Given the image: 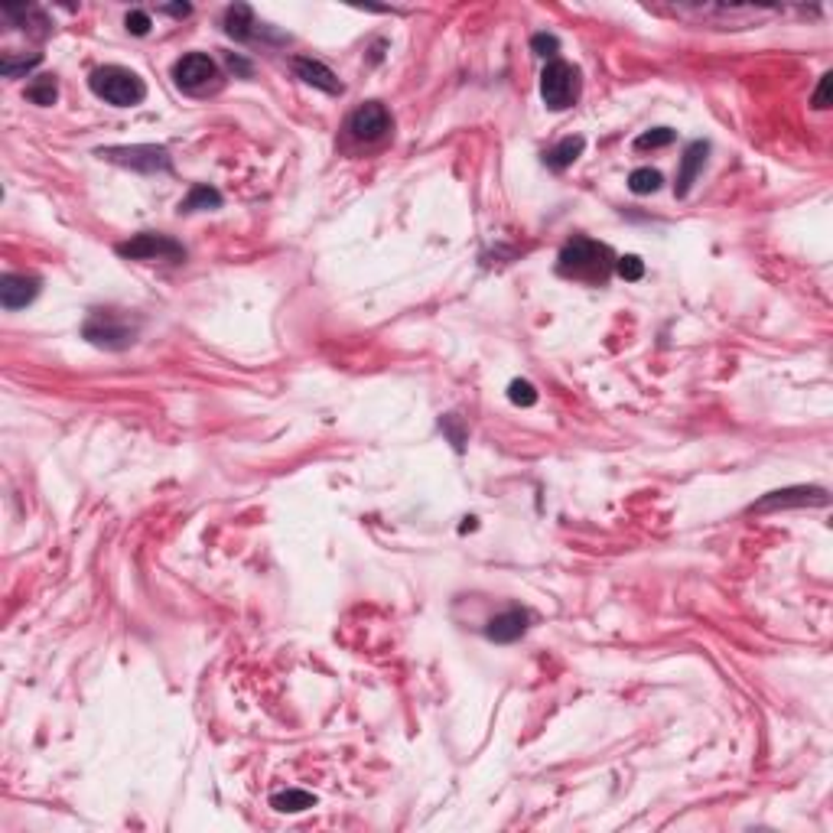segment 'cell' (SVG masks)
I'll list each match as a JSON object with an SVG mask.
<instances>
[{
  "label": "cell",
  "instance_id": "cell-21",
  "mask_svg": "<svg viewBox=\"0 0 833 833\" xmlns=\"http://www.w3.org/2000/svg\"><path fill=\"white\" fill-rule=\"evenodd\" d=\"M508 401H512L514 407H531V404H537V391H534L531 382L514 378V382L508 384Z\"/></svg>",
  "mask_w": 833,
  "mask_h": 833
},
{
  "label": "cell",
  "instance_id": "cell-29",
  "mask_svg": "<svg viewBox=\"0 0 833 833\" xmlns=\"http://www.w3.org/2000/svg\"><path fill=\"white\" fill-rule=\"evenodd\" d=\"M228 66L231 69H238V72H251V66H248L244 59H238V56H228Z\"/></svg>",
  "mask_w": 833,
  "mask_h": 833
},
{
  "label": "cell",
  "instance_id": "cell-9",
  "mask_svg": "<svg viewBox=\"0 0 833 833\" xmlns=\"http://www.w3.org/2000/svg\"><path fill=\"white\" fill-rule=\"evenodd\" d=\"M804 505H827V489H817V485L778 489V492H768L765 498H759L749 512L765 514V512H778V508H804Z\"/></svg>",
  "mask_w": 833,
  "mask_h": 833
},
{
  "label": "cell",
  "instance_id": "cell-27",
  "mask_svg": "<svg viewBox=\"0 0 833 833\" xmlns=\"http://www.w3.org/2000/svg\"><path fill=\"white\" fill-rule=\"evenodd\" d=\"M830 85H833V75L827 72V75H821V85H817V91H814V108L817 111H823V108H830Z\"/></svg>",
  "mask_w": 833,
  "mask_h": 833
},
{
  "label": "cell",
  "instance_id": "cell-2",
  "mask_svg": "<svg viewBox=\"0 0 833 833\" xmlns=\"http://www.w3.org/2000/svg\"><path fill=\"white\" fill-rule=\"evenodd\" d=\"M137 332H141V322L118 310H91L85 326H81V336H85L91 345L108 349V351L131 349L134 342H137Z\"/></svg>",
  "mask_w": 833,
  "mask_h": 833
},
{
  "label": "cell",
  "instance_id": "cell-26",
  "mask_svg": "<svg viewBox=\"0 0 833 833\" xmlns=\"http://www.w3.org/2000/svg\"><path fill=\"white\" fill-rule=\"evenodd\" d=\"M124 27H127V33H134V36H147V33H150V13L131 11L124 17Z\"/></svg>",
  "mask_w": 833,
  "mask_h": 833
},
{
  "label": "cell",
  "instance_id": "cell-11",
  "mask_svg": "<svg viewBox=\"0 0 833 833\" xmlns=\"http://www.w3.org/2000/svg\"><path fill=\"white\" fill-rule=\"evenodd\" d=\"M293 72H297V79H303L310 89H320V91H326V95H342L339 75H336L329 66H322L320 59L297 56V59H293Z\"/></svg>",
  "mask_w": 833,
  "mask_h": 833
},
{
  "label": "cell",
  "instance_id": "cell-8",
  "mask_svg": "<svg viewBox=\"0 0 833 833\" xmlns=\"http://www.w3.org/2000/svg\"><path fill=\"white\" fill-rule=\"evenodd\" d=\"M173 79H176V85L186 89V91H202L219 79V66H215V59L205 56V52H189V56L176 59V66H173Z\"/></svg>",
  "mask_w": 833,
  "mask_h": 833
},
{
  "label": "cell",
  "instance_id": "cell-19",
  "mask_svg": "<svg viewBox=\"0 0 833 833\" xmlns=\"http://www.w3.org/2000/svg\"><path fill=\"white\" fill-rule=\"evenodd\" d=\"M27 98H30L33 104H40V108H50V104H56V98H59L56 79H52V75H40L36 81H30V85H27Z\"/></svg>",
  "mask_w": 833,
  "mask_h": 833
},
{
  "label": "cell",
  "instance_id": "cell-16",
  "mask_svg": "<svg viewBox=\"0 0 833 833\" xmlns=\"http://www.w3.org/2000/svg\"><path fill=\"white\" fill-rule=\"evenodd\" d=\"M312 804H316V794L303 791V788H287V791H277L271 798V807L281 814H300Z\"/></svg>",
  "mask_w": 833,
  "mask_h": 833
},
{
  "label": "cell",
  "instance_id": "cell-6",
  "mask_svg": "<svg viewBox=\"0 0 833 833\" xmlns=\"http://www.w3.org/2000/svg\"><path fill=\"white\" fill-rule=\"evenodd\" d=\"M101 160H111L118 166H127V170H141V173H170L173 160L166 147H157V143H134V147H101L98 150Z\"/></svg>",
  "mask_w": 833,
  "mask_h": 833
},
{
  "label": "cell",
  "instance_id": "cell-18",
  "mask_svg": "<svg viewBox=\"0 0 833 833\" xmlns=\"http://www.w3.org/2000/svg\"><path fill=\"white\" fill-rule=\"evenodd\" d=\"M664 176L658 170H652V166H638V170H632V176H629V189L635 192V196H652V192L661 189Z\"/></svg>",
  "mask_w": 833,
  "mask_h": 833
},
{
  "label": "cell",
  "instance_id": "cell-10",
  "mask_svg": "<svg viewBox=\"0 0 833 833\" xmlns=\"http://www.w3.org/2000/svg\"><path fill=\"white\" fill-rule=\"evenodd\" d=\"M40 297V281L30 274H4L0 277V303L4 310H23Z\"/></svg>",
  "mask_w": 833,
  "mask_h": 833
},
{
  "label": "cell",
  "instance_id": "cell-3",
  "mask_svg": "<svg viewBox=\"0 0 833 833\" xmlns=\"http://www.w3.org/2000/svg\"><path fill=\"white\" fill-rule=\"evenodd\" d=\"M89 85L101 101H108L114 108H134V104H141L147 98L143 79L137 72L124 69V66H101V69L91 72Z\"/></svg>",
  "mask_w": 833,
  "mask_h": 833
},
{
  "label": "cell",
  "instance_id": "cell-17",
  "mask_svg": "<svg viewBox=\"0 0 833 833\" xmlns=\"http://www.w3.org/2000/svg\"><path fill=\"white\" fill-rule=\"evenodd\" d=\"M221 205V192L215 189V186H205V182H199V186H192L189 196L180 202V212H202V209H219Z\"/></svg>",
  "mask_w": 833,
  "mask_h": 833
},
{
  "label": "cell",
  "instance_id": "cell-4",
  "mask_svg": "<svg viewBox=\"0 0 833 833\" xmlns=\"http://www.w3.org/2000/svg\"><path fill=\"white\" fill-rule=\"evenodd\" d=\"M580 95V72L573 69L570 62L551 59L541 72V98L551 111L570 108Z\"/></svg>",
  "mask_w": 833,
  "mask_h": 833
},
{
  "label": "cell",
  "instance_id": "cell-13",
  "mask_svg": "<svg viewBox=\"0 0 833 833\" xmlns=\"http://www.w3.org/2000/svg\"><path fill=\"white\" fill-rule=\"evenodd\" d=\"M706 153H710V143L706 141H693L687 150H683V160H681V173H677V182H674V192L677 196H687L690 192V186L697 182V176H700L703 163H706Z\"/></svg>",
  "mask_w": 833,
  "mask_h": 833
},
{
  "label": "cell",
  "instance_id": "cell-12",
  "mask_svg": "<svg viewBox=\"0 0 833 833\" xmlns=\"http://www.w3.org/2000/svg\"><path fill=\"white\" fill-rule=\"evenodd\" d=\"M524 632H528V613H524V609H505V613L495 615L492 622H489V629H485V635L498 644L518 642Z\"/></svg>",
  "mask_w": 833,
  "mask_h": 833
},
{
  "label": "cell",
  "instance_id": "cell-22",
  "mask_svg": "<svg viewBox=\"0 0 833 833\" xmlns=\"http://www.w3.org/2000/svg\"><path fill=\"white\" fill-rule=\"evenodd\" d=\"M615 274H619L622 281H642V277H644V264H642V258H635V254H625V258H615Z\"/></svg>",
  "mask_w": 833,
  "mask_h": 833
},
{
  "label": "cell",
  "instance_id": "cell-5",
  "mask_svg": "<svg viewBox=\"0 0 833 833\" xmlns=\"http://www.w3.org/2000/svg\"><path fill=\"white\" fill-rule=\"evenodd\" d=\"M114 251L121 258H131V261H186V248L170 235H160V231H141V235L118 244Z\"/></svg>",
  "mask_w": 833,
  "mask_h": 833
},
{
  "label": "cell",
  "instance_id": "cell-1",
  "mask_svg": "<svg viewBox=\"0 0 833 833\" xmlns=\"http://www.w3.org/2000/svg\"><path fill=\"white\" fill-rule=\"evenodd\" d=\"M557 271L563 277H573V281L603 283L615 271V258L605 244L592 242V238H573V242L563 244L560 258H557Z\"/></svg>",
  "mask_w": 833,
  "mask_h": 833
},
{
  "label": "cell",
  "instance_id": "cell-25",
  "mask_svg": "<svg viewBox=\"0 0 833 833\" xmlns=\"http://www.w3.org/2000/svg\"><path fill=\"white\" fill-rule=\"evenodd\" d=\"M531 50L537 52V56H544V59H547V56H557V50H560V40H557L553 33H537V36L531 40Z\"/></svg>",
  "mask_w": 833,
  "mask_h": 833
},
{
  "label": "cell",
  "instance_id": "cell-14",
  "mask_svg": "<svg viewBox=\"0 0 833 833\" xmlns=\"http://www.w3.org/2000/svg\"><path fill=\"white\" fill-rule=\"evenodd\" d=\"M225 33L238 42H248L258 36V20H254V11L248 4H235V7L225 11Z\"/></svg>",
  "mask_w": 833,
  "mask_h": 833
},
{
  "label": "cell",
  "instance_id": "cell-20",
  "mask_svg": "<svg viewBox=\"0 0 833 833\" xmlns=\"http://www.w3.org/2000/svg\"><path fill=\"white\" fill-rule=\"evenodd\" d=\"M40 66V56H23V59H13L11 52L0 59V72L7 75V79H20V75H27L30 69H36Z\"/></svg>",
  "mask_w": 833,
  "mask_h": 833
},
{
  "label": "cell",
  "instance_id": "cell-15",
  "mask_svg": "<svg viewBox=\"0 0 833 833\" xmlns=\"http://www.w3.org/2000/svg\"><path fill=\"white\" fill-rule=\"evenodd\" d=\"M582 150H586V141H582L580 134L576 137H563L557 147H551V150L544 153V163L551 166V170H567V166H573V163L580 160L582 157Z\"/></svg>",
  "mask_w": 833,
  "mask_h": 833
},
{
  "label": "cell",
  "instance_id": "cell-28",
  "mask_svg": "<svg viewBox=\"0 0 833 833\" xmlns=\"http://www.w3.org/2000/svg\"><path fill=\"white\" fill-rule=\"evenodd\" d=\"M163 13H170V17H189L192 7L189 4H176V7H163Z\"/></svg>",
  "mask_w": 833,
  "mask_h": 833
},
{
  "label": "cell",
  "instance_id": "cell-7",
  "mask_svg": "<svg viewBox=\"0 0 833 833\" xmlns=\"http://www.w3.org/2000/svg\"><path fill=\"white\" fill-rule=\"evenodd\" d=\"M388 131H391V114H388L382 101H365L349 114V134L355 141L374 143L382 141Z\"/></svg>",
  "mask_w": 833,
  "mask_h": 833
},
{
  "label": "cell",
  "instance_id": "cell-23",
  "mask_svg": "<svg viewBox=\"0 0 833 833\" xmlns=\"http://www.w3.org/2000/svg\"><path fill=\"white\" fill-rule=\"evenodd\" d=\"M667 143H674V131L671 127H654V131H648V134H642L638 141H635V147L638 150H648V147H667Z\"/></svg>",
  "mask_w": 833,
  "mask_h": 833
},
{
  "label": "cell",
  "instance_id": "cell-24",
  "mask_svg": "<svg viewBox=\"0 0 833 833\" xmlns=\"http://www.w3.org/2000/svg\"><path fill=\"white\" fill-rule=\"evenodd\" d=\"M440 430H446L450 433V440H452V446L462 452V446H466V430H462V420L456 417V413H446L440 420Z\"/></svg>",
  "mask_w": 833,
  "mask_h": 833
}]
</instances>
